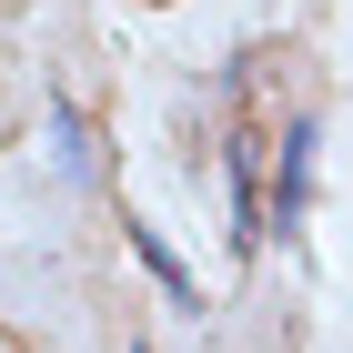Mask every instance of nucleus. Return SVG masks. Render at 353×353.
I'll return each mask as SVG.
<instances>
[{
  "label": "nucleus",
  "mask_w": 353,
  "mask_h": 353,
  "mask_svg": "<svg viewBox=\"0 0 353 353\" xmlns=\"http://www.w3.org/2000/svg\"><path fill=\"white\" fill-rule=\"evenodd\" d=\"M303 182H313V121L283 132V182H272V222H283V232L303 222Z\"/></svg>",
  "instance_id": "1"
}]
</instances>
